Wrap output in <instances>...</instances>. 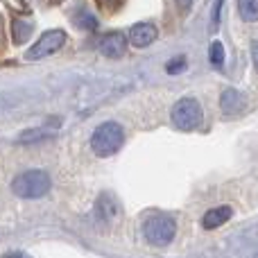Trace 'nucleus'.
Listing matches in <instances>:
<instances>
[{
  "label": "nucleus",
  "instance_id": "nucleus-1",
  "mask_svg": "<svg viewBox=\"0 0 258 258\" xmlns=\"http://www.w3.org/2000/svg\"><path fill=\"white\" fill-rule=\"evenodd\" d=\"M12 190L23 200H39L50 190V174L43 170H25L14 177Z\"/></svg>",
  "mask_w": 258,
  "mask_h": 258
},
{
  "label": "nucleus",
  "instance_id": "nucleus-2",
  "mask_svg": "<svg viewBox=\"0 0 258 258\" xmlns=\"http://www.w3.org/2000/svg\"><path fill=\"white\" fill-rule=\"evenodd\" d=\"M125 143V132H122V125L109 120L102 122L100 127H95V132L91 134V150L98 156H111L116 154L118 150Z\"/></svg>",
  "mask_w": 258,
  "mask_h": 258
},
{
  "label": "nucleus",
  "instance_id": "nucleus-3",
  "mask_svg": "<svg viewBox=\"0 0 258 258\" xmlns=\"http://www.w3.org/2000/svg\"><path fill=\"white\" fill-rule=\"evenodd\" d=\"M202 107L195 98H183L172 107V122L181 132H190V129L200 127L202 122Z\"/></svg>",
  "mask_w": 258,
  "mask_h": 258
},
{
  "label": "nucleus",
  "instance_id": "nucleus-4",
  "mask_svg": "<svg viewBox=\"0 0 258 258\" xmlns=\"http://www.w3.org/2000/svg\"><path fill=\"white\" fill-rule=\"evenodd\" d=\"M143 233H145V240L152 242V245H168L172 242L174 233H177V224L170 215H154L145 222L143 227Z\"/></svg>",
  "mask_w": 258,
  "mask_h": 258
},
{
  "label": "nucleus",
  "instance_id": "nucleus-5",
  "mask_svg": "<svg viewBox=\"0 0 258 258\" xmlns=\"http://www.w3.org/2000/svg\"><path fill=\"white\" fill-rule=\"evenodd\" d=\"M66 39H68V36H66V32H63V30L45 32V34L41 36V39L25 52V59H30V61H39V59L50 57V54H54L63 43H66Z\"/></svg>",
  "mask_w": 258,
  "mask_h": 258
},
{
  "label": "nucleus",
  "instance_id": "nucleus-6",
  "mask_svg": "<svg viewBox=\"0 0 258 258\" xmlns=\"http://www.w3.org/2000/svg\"><path fill=\"white\" fill-rule=\"evenodd\" d=\"M125 48H127V36L122 34V32H109V34H104V39L100 41V52L111 59L122 57Z\"/></svg>",
  "mask_w": 258,
  "mask_h": 258
},
{
  "label": "nucleus",
  "instance_id": "nucleus-7",
  "mask_svg": "<svg viewBox=\"0 0 258 258\" xmlns=\"http://www.w3.org/2000/svg\"><path fill=\"white\" fill-rule=\"evenodd\" d=\"M156 36H159V32H156V27L152 23H136L132 27V32H129V41L136 48H147L150 43L156 41Z\"/></svg>",
  "mask_w": 258,
  "mask_h": 258
},
{
  "label": "nucleus",
  "instance_id": "nucleus-8",
  "mask_svg": "<svg viewBox=\"0 0 258 258\" xmlns=\"http://www.w3.org/2000/svg\"><path fill=\"white\" fill-rule=\"evenodd\" d=\"M220 107H222L224 113H229V116H236V113H240L242 109H245V98H242L238 91L233 89H227L222 93V100H220Z\"/></svg>",
  "mask_w": 258,
  "mask_h": 258
},
{
  "label": "nucleus",
  "instance_id": "nucleus-9",
  "mask_svg": "<svg viewBox=\"0 0 258 258\" xmlns=\"http://www.w3.org/2000/svg\"><path fill=\"white\" fill-rule=\"evenodd\" d=\"M231 215H233L231 206H218V209H211L209 213L204 215L202 224H204V229H218V227H222L224 222H229Z\"/></svg>",
  "mask_w": 258,
  "mask_h": 258
},
{
  "label": "nucleus",
  "instance_id": "nucleus-10",
  "mask_svg": "<svg viewBox=\"0 0 258 258\" xmlns=\"http://www.w3.org/2000/svg\"><path fill=\"white\" fill-rule=\"evenodd\" d=\"M238 12H240L242 21H258V0H238Z\"/></svg>",
  "mask_w": 258,
  "mask_h": 258
},
{
  "label": "nucleus",
  "instance_id": "nucleus-11",
  "mask_svg": "<svg viewBox=\"0 0 258 258\" xmlns=\"http://www.w3.org/2000/svg\"><path fill=\"white\" fill-rule=\"evenodd\" d=\"M12 32H14V41H16V43H25L27 36L32 34V25L25 21H14Z\"/></svg>",
  "mask_w": 258,
  "mask_h": 258
},
{
  "label": "nucleus",
  "instance_id": "nucleus-12",
  "mask_svg": "<svg viewBox=\"0 0 258 258\" xmlns=\"http://www.w3.org/2000/svg\"><path fill=\"white\" fill-rule=\"evenodd\" d=\"M209 59H211V63H213L215 68H222V63H224V45L220 43V41H213V43H211Z\"/></svg>",
  "mask_w": 258,
  "mask_h": 258
},
{
  "label": "nucleus",
  "instance_id": "nucleus-13",
  "mask_svg": "<svg viewBox=\"0 0 258 258\" xmlns=\"http://www.w3.org/2000/svg\"><path fill=\"white\" fill-rule=\"evenodd\" d=\"M75 23L82 27V30H95V27H98V21H95L89 12H77L75 14Z\"/></svg>",
  "mask_w": 258,
  "mask_h": 258
},
{
  "label": "nucleus",
  "instance_id": "nucleus-14",
  "mask_svg": "<svg viewBox=\"0 0 258 258\" xmlns=\"http://www.w3.org/2000/svg\"><path fill=\"white\" fill-rule=\"evenodd\" d=\"M45 129H30V132H23L21 136H18V141L21 143H27V141H39V138H43L45 136Z\"/></svg>",
  "mask_w": 258,
  "mask_h": 258
},
{
  "label": "nucleus",
  "instance_id": "nucleus-15",
  "mask_svg": "<svg viewBox=\"0 0 258 258\" xmlns=\"http://www.w3.org/2000/svg\"><path fill=\"white\" fill-rule=\"evenodd\" d=\"M183 68H186V59L183 57H179V59H172V61L165 66V71L170 73V75H174V73H181Z\"/></svg>",
  "mask_w": 258,
  "mask_h": 258
},
{
  "label": "nucleus",
  "instance_id": "nucleus-16",
  "mask_svg": "<svg viewBox=\"0 0 258 258\" xmlns=\"http://www.w3.org/2000/svg\"><path fill=\"white\" fill-rule=\"evenodd\" d=\"M251 59H254V66L258 68V41L251 45Z\"/></svg>",
  "mask_w": 258,
  "mask_h": 258
},
{
  "label": "nucleus",
  "instance_id": "nucleus-17",
  "mask_svg": "<svg viewBox=\"0 0 258 258\" xmlns=\"http://www.w3.org/2000/svg\"><path fill=\"white\" fill-rule=\"evenodd\" d=\"M177 5L181 9H190V5H192V0H177Z\"/></svg>",
  "mask_w": 258,
  "mask_h": 258
},
{
  "label": "nucleus",
  "instance_id": "nucleus-18",
  "mask_svg": "<svg viewBox=\"0 0 258 258\" xmlns=\"http://www.w3.org/2000/svg\"><path fill=\"white\" fill-rule=\"evenodd\" d=\"M118 3V0H116ZM100 5H104V7H111V3H109V0H100Z\"/></svg>",
  "mask_w": 258,
  "mask_h": 258
},
{
  "label": "nucleus",
  "instance_id": "nucleus-19",
  "mask_svg": "<svg viewBox=\"0 0 258 258\" xmlns=\"http://www.w3.org/2000/svg\"><path fill=\"white\" fill-rule=\"evenodd\" d=\"M7 258H27L25 254H12V256H7Z\"/></svg>",
  "mask_w": 258,
  "mask_h": 258
}]
</instances>
